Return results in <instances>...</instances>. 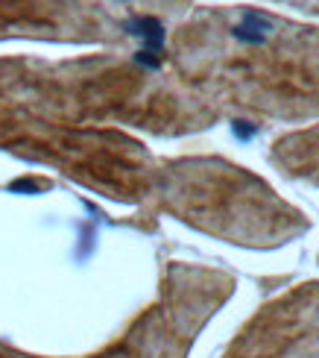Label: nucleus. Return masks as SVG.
I'll return each instance as SVG.
<instances>
[{"mask_svg":"<svg viewBox=\"0 0 319 358\" xmlns=\"http://www.w3.org/2000/svg\"><path fill=\"white\" fill-rule=\"evenodd\" d=\"M269 29H272V21L267 18V15L261 12H255V9H246L243 12V18L232 27V36L243 44H264L267 36H269Z\"/></svg>","mask_w":319,"mask_h":358,"instance_id":"obj_2","label":"nucleus"},{"mask_svg":"<svg viewBox=\"0 0 319 358\" xmlns=\"http://www.w3.org/2000/svg\"><path fill=\"white\" fill-rule=\"evenodd\" d=\"M126 33L141 38V50L135 53V62L149 68V71H158L161 68V56H164V38H167V29L158 18H149V15H141V18H132L126 21Z\"/></svg>","mask_w":319,"mask_h":358,"instance_id":"obj_1","label":"nucleus"},{"mask_svg":"<svg viewBox=\"0 0 319 358\" xmlns=\"http://www.w3.org/2000/svg\"><path fill=\"white\" fill-rule=\"evenodd\" d=\"M232 132H235V138H237V141H249V138H255L258 127L249 124V121H235V124H232Z\"/></svg>","mask_w":319,"mask_h":358,"instance_id":"obj_3","label":"nucleus"},{"mask_svg":"<svg viewBox=\"0 0 319 358\" xmlns=\"http://www.w3.org/2000/svg\"><path fill=\"white\" fill-rule=\"evenodd\" d=\"M9 188H12V191H38V185H36V182H29V179H15Z\"/></svg>","mask_w":319,"mask_h":358,"instance_id":"obj_4","label":"nucleus"}]
</instances>
